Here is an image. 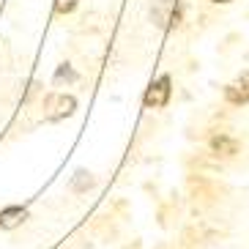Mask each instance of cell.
<instances>
[{"label": "cell", "instance_id": "6da1fadb", "mask_svg": "<svg viewBox=\"0 0 249 249\" xmlns=\"http://www.w3.org/2000/svg\"><path fill=\"white\" fill-rule=\"evenodd\" d=\"M167 102H170V77L164 74V77H159L156 82H151V88L145 90V107L159 110V107H164Z\"/></svg>", "mask_w": 249, "mask_h": 249}, {"label": "cell", "instance_id": "7a4b0ae2", "mask_svg": "<svg viewBox=\"0 0 249 249\" xmlns=\"http://www.w3.org/2000/svg\"><path fill=\"white\" fill-rule=\"evenodd\" d=\"M225 99L230 104H247L249 102V71L238 74L230 85L225 88Z\"/></svg>", "mask_w": 249, "mask_h": 249}, {"label": "cell", "instance_id": "3957f363", "mask_svg": "<svg viewBox=\"0 0 249 249\" xmlns=\"http://www.w3.org/2000/svg\"><path fill=\"white\" fill-rule=\"evenodd\" d=\"M74 107H77V102H74L71 96H55V99H50V104H47V118L50 121H58V118L63 115H71Z\"/></svg>", "mask_w": 249, "mask_h": 249}, {"label": "cell", "instance_id": "277c9868", "mask_svg": "<svg viewBox=\"0 0 249 249\" xmlns=\"http://www.w3.org/2000/svg\"><path fill=\"white\" fill-rule=\"evenodd\" d=\"M211 151L216 156H233L238 154V140L230 134H216V137H211Z\"/></svg>", "mask_w": 249, "mask_h": 249}, {"label": "cell", "instance_id": "5b68a950", "mask_svg": "<svg viewBox=\"0 0 249 249\" xmlns=\"http://www.w3.org/2000/svg\"><path fill=\"white\" fill-rule=\"evenodd\" d=\"M25 219V208H6V211L0 213V225L3 227H14Z\"/></svg>", "mask_w": 249, "mask_h": 249}, {"label": "cell", "instance_id": "8992f818", "mask_svg": "<svg viewBox=\"0 0 249 249\" xmlns=\"http://www.w3.org/2000/svg\"><path fill=\"white\" fill-rule=\"evenodd\" d=\"M74 6H77V0H55V11L58 14H69V11H74Z\"/></svg>", "mask_w": 249, "mask_h": 249}, {"label": "cell", "instance_id": "52a82bcc", "mask_svg": "<svg viewBox=\"0 0 249 249\" xmlns=\"http://www.w3.org/2000/svg\"><path fill=\"white\" fill-rule=\"evenodd\" d=\"M211 3H230V0H211Z\"/></svg>", "mask_w": 249, "mask_h": 249}]
</instances>
